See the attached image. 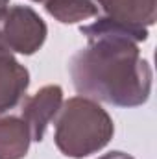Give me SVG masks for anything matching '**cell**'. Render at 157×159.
<instances>
[{"mask_svg": "<svg viewBox=\"0 0 157 159\" xmlns=\"http://www.w3.org/2000/svg\"><path fill=\"white\" fill-rule=\"evenodd\" d=\"M32 2H41V4H44V2H48V0H32Z\"/></svg>", "mask_w": 157, "mask_h": 159, "instance_id": "11", "label": "cell"}, {"mask_svg": "<svg viewBox=\"0 0 157 159\" xmlns=\"http://www.w3.org/2000/svg\"><path fill=\"white\" fill-rule=\"evenodd\" d=\"M46 22L30 6H11L0 20V46L22 56H32L44 44Z\"/></svg>", "mask_w": 157, "mask_h": 159, "instance_id": "3", "label": "cell"}, {"mask_svg": "<svg viewBox=\"0 0 157 159\" xmlns=\"http://www.w3.org/2000/svg\"><path fill=\"white\" fill-rule=\"evenodd\" d=\"M63 104V89L59 85H44L30 98H24L20 104V119L26 122L32 141L41 143L46 128L56 115L59 113Z\"/></svg>", "mask_w": 157, "mask_h": 159, "instance_id": "4", "label": "cell"}, {"mask_svg": "<svg viewBox=\"0 0 157 159\" xmlns=\"http://www.w3.org/2000/svg\"><path fill=\"white\" fill-rule=\"evenodd\" d=\"M7 7H9V0H0V20H2V17H4Z\"/></svg>", "mask_w": 157, "mask_h": 159, "instance_id": "10", "label": "cell"}, {"mask_svg": "<svg viewBox=\"0 0 157 159\" xmlns=\"http://www.w3.org/2000/svg\"><path fill=\"white\" fill-rule=\"evenodd\" d=\"M30 87V72L13 52L0 46V117L19 107Z\"/></svg>", "mask_w": 157, "mask_h": 159, "instance_id": "5", "label": "cell"}, {"mask_svg": "<svg viewBox=\"0 0 157 159\" xmlns=\"http://www.w3.org/2000/svg\"><path fill=\"white\" fill-rule=\"evenodd\" d=\"M113 133L111 115L96 100L85 96L69 98L56 115L54 143L67 157L83 159L100 152L109 144Z\"/></svg>", "mask_w": 157, "mask_h": 159, "instance_id": "2", "label": "cell"}, {"mask_svg": "<svg viewBox=\"0 0 157 159\" xmlns=\"http://www.w3.org/2000/svg\"><path fill=\"white\" fill-rule=\"evenodd\" d=\"M44 9L61 24H76L98 15L94 0H48L44 2Z\"/></svg>", "mask_w": 157, "mask_h": 159, "instance_id": "8", "label": "cell"}, {"mask_svg": "<svg viewBox=\"0 0 157 159\" xmlns=\"http://www.w3.org/2000/svg\"><path fill=\"white\" fill-rule=\"evenodd\" d=\"M79 32L89 44L69 63L72 85L79 96L117 107H139L152 93V67L141 56L139 43L148 30H133L109 17H98Z\"/></svg>", "mask_w": 157, "mask_h": 159, "instance_id": "1", "label": "cell"}, {"mask_svg": "<svg viewBox=\"0 0 157 159\" xmlns=\"http://www.w3.org/2000/svg\"><path fill=\"white\" fill-rule=\"evenodd\" d=\"M111 20L133 30H148L155 24L157 0H94Z\"/></svg>", "mask_w": 157, "mask_h": 159, "instance_id": "6", "label": "cell"}, {"mask_svg": "<svg viewBox=\"0 0 157 159\" xmlns=\"http://www.w3.org/2000/svg\"><path fill=\"white\" fill-rule=\"evenodd\" d=\"M98 159H135L131 157L129 154H126V152H120V150H115V152H109V154H104L102 157Z\"/></svg>", "mask_w": 157, "mask_h": 159, "instance_id": "9", "label": "cell"}, {"mask_svg": "<svg viewBox=\"0 0 157 159\" xmlns=\"http://www.w3.org/2000/svg\"><path fill=\"white\" fill-rule=\"evenodd\" d=\"M30 129L20 117H0V159H24L30 150Z\"/></svg>", "mask_w": 157, "mask_h": 159, "instance_id": "7", "label": "cell"}]
</instances>
